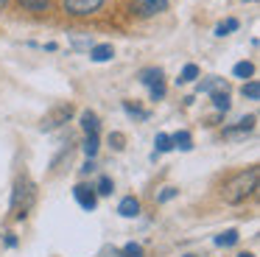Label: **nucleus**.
I'll use <instances>...</instances> for the list:
<instances>
[{
  "instance_id": "obj_1",
  "label": "nucleus",
  "mask_w": 260,
  "mask_h": 257,
  "mask_svg": "<svg viewBox=\"0 0 260 257\" xmlns=\"http://www.w3.org/2000/svg\"><path fill=\"white\" fill-rule=\"evenodd\" d=\"M257 179H260V168H246V171L235 173V176L230 179V182H224V187H221V196H224L226 204H241V201H246L249 196L257 190Z\"/></svg>"
},
{
  "instance_id": "obj_2",
  "label": "nucleus",
  "mask_w": 260,
  "mask_h": 257,
  "mask_svg": "<svg viewBox=\"0 0 260 257\" xmlns=\"http://www.w3.org/2000/svg\"><path fill=\"white\" fill-rule=\"evenodd\" d=\"M34 199H37L34 182H31L28 176L17 179V184H14V190H12V212H14V218L23 221V218L28 215V210L34 207Z\"/></svg>"
},
{
  "instance_id": "obj_3",
  "label": "nucleus",
  "mask_w": 260,
  "mask_h": 257,
  "mask_svg": "<svg viewBox=\"0 0 260 257\" xmlns=\"http://www.w3.org/2000/svg\"><path fill=\"white\" fill-rule=\"evenodd\" d=\"M70 117H73V104H62V106H56V109H51L45 117H42L40 128H42V132H53V128L64 126V123H68Z\"/></svg>"
},
{
  "instance_id": "obj_4",
  "label": "nucleus",
  "mask_w": 260,
  "mask_h": 257,
  "mask_svg": "<svg viewBox=\"0 0 260 257\" xmlns=\"http://www.w3.org/2000/svg\"><path fill=\"white\" fill-rule=\"evenodd\" d=\"M104 6V0H62V9L73 17H87L95 14L98 9Z\"/></svg>"
},
{
  "instance_id": "obj_5",
  "label": "nucleus",
  "mask_w": 260,
  "mask_h": 257,
  "mask_svg": "<svg viewBox=\"0 0 260 257\" xmlns=\"http://www.w3.org/2000/svg\"><path fill=\"white\" fill-rule=\"evenodd\" d=\"M165 9H168V0H135V3H132V11H135L137 17H154Z\"/></svg>"
},
{
  "instance_id": "obj_6",
  "label": "nucleus",
  "mask_w": 260,
  "mask_h": 257,
  "mask_svg": "<svg viewBox=\"0 0 260 257\" xmlns=\"http://www.w3.org/2000/svg\"><path fill=\"white\" fill-rule=\"evenodd\" d=\"M73 196H76V201H79V204L84 207V210H95V207H98V193H95V187H87V184H76Z\"/></svg>"
},
{
  "instance_id": "obj_7",
  "label": "nucleus",
  "mask_w": 260,
  "mask_h": 257,
  "mask_svg": "<svg viewBox=\"0 0 260 257\" xmlns=\"http://www.w3.org/2000/svg\"><path fill=\"white\" fill-rule=\"evenodd\" d=\"M118 212L123 218H137V215H140V201H137L135 196H126V199H120Z\"/></svg>"
},
{
  "instance_id": "obj_8",
  "label": "nucleus",
  "mask_w": 260,
  "mask_h": 257,
  "mask_svg": "<svg viewBox=\"0 0 260 257\" xmlns=\"http://www.w3.org/2000/svg\"><path fill=\"white\" fill-rule=\"evenodd\" d=\"M199 92H204V95H213V92H224L226 89V81L224 78H218V76H210L207 81H199Z\"/></svg>"
},
{
  "instance_id": "obj_9",
  "label": "nucleus",
  "mask_w": 260,
  "mask_h": 257,
  "mask_svg": "<svg viewBox=\"0 0 260 257\" xmlns=\"http://www.w3.org/2000/svg\"><path fill=\"white\" fill-rule=\"evenodd\" d=\"M81 128H84L87 134H98V128H101V120H98L95 112H81Z\"/></svg>"
},
{
  "instance_id": "obj_10",
  "label": "nucleus",
  "mask_w": 260,
  "mask_h": 257,
  "mask_svg": "<svg viewBox=\"0 0 260 257\" xmlns=\"http://www.w3.org/2000/svg\"><path fill=\"white\" fill-rule=\"evenodd\" d=\"M112 56H115L112 45H92V48H90V59L92 61H109Z\"/></svg>"
},
{
  "instance_id": "obj_11",
  "label": "nucleus",
  "mask_w": 260,
  "mask_h": 257,
  "mask_svg": "<svg viewBox=\"0 0 260 257\" xmlns=\"http://www.w3.org/2000/svg\"><path fill=\"white\" fill-rule=\"evenodd\" d=\"M159 81H162V70H159V67H146V70H140V84H146L148 89Z\"/></svg>"
},
{
  "instance_id": "obj_12",
  "label": "nucleus",
  "mask_w": 260,
  "mask_h": 257,
  "mask_svg": "<svg viewBox=\"0 0 260 257\" xmlns=\"http://www.w3.org/2000/svg\"><path fill=\"white\" fill-rule=\"evenodd\" d=\"M238 240H241V235H238V229H226V232L215 235V246H221V249H230V246H235Z\"/></svg>"
},
{
  "instance_id": "obj_13",
  "label": "nucleus",
  "mask_w": 260,
  "mask_h": 257,
  "mask_svg": "<svg viewBox=\"0 0 260 257\" xmlns=\"http://www.w3.org/2000/svg\"><path fill=\"white\" fill-rule=\"evenodd\" d=\"M171 140H174V148H182V151H190L193 148V137H190V132H185V128L176 132Z\"/></svg>"
},
{
  "instance_id": "obj_14",
  "label": "nucleus",
  "mask_w": 260,
  "mask_h": 257,
  "mask_svg": "<svg viewBox=\"0 0 260 257\" xmlns=\"http://www.w3.org/2000/svg\"><path fill=\"white\" fill-rule=\"evenodd\" d=\"M232 76H235V78H243V81H246V78L254 76V65H252V61H238V65L232 67Z\"/></svg>"
},
{
  "instance_id": "obj_15",
  "label": "nucleus",
  "mask_w": 260,
  "mask_h": 257,
  "mask_svg": "<svg viewBox=\"0 0 260 257\" xmlns=\"http://www.w3.org/2000/svg\"><path fill=\"white\" fill-rule=\"evenodd\" d=\"M241 95H243V98H249V101H257V98H260V84L254 81V78H249V81H243V87H241Z\"/></svg>"
},
{
  "instance_id": "obj_16",
  "label": "nucleus",
  "mask_w": 260,
  "mask_h": 257,
  "mask_svg": "<svg viewBox=\"0 0 260 257\" xmlns=\"http://www.w3.org/2000/svg\"><path fill=\"white\" fill-rule=\"evenodd\" d=\"M196 78H199V65H193V61H190V65L182 67V73H179L176 81H179V84H190V81H196Z\"/></svg>"
},
{
  "instance_id": "obj_17",
  "label": "nucleus",
  "mask_w": 260,
  "mask_h": 257,
  "mask_svg": "<svg viewBox=\"0 0 260 257\" xmlns=\"http://www.w3.org/2000/svg\"><path fill=\"white\" fill-rule=\"evenodd\" d=\"M154 145H157V154H168V151H174V140H171V134H165V132L157 134Z\"/></svg>"
},
{
  "instance_id": "obj_18",
  "label": "nucleus",
  "mask_w": 260,
  "mask_h": 257,
  "mask_svg": "<svg viewBox=\"0 0 260 257\" xmlns=\"http://www.w3.org/2000/svg\"><path fill=\"white\" fill-rule=\"evenodd\" d=\"M81 148H84L87 159H92V156L98 154V148H101V143H98V134H87V137H84V145H81Z\"/></svg>"
},
{
  "instance_id": "obj_19",
  "label": "nucleus",
  "mask_w": 260,
  "mask_h": 257,
  "mask_svg": "<svg viewBox=\"0 0 260 257\" xmlns=\"http://www.w3.org/2000/svg\"><path fill=\"white\" fill-rule=\"evenodd\" d=\"M70 45H73L76 50H90L92 45V37H87V34H73V37H70Z\"/></svg>"
},
{
  "instance_id": "obj_20",
  "label": "nucleus",
  "mask_w": 260,
  "mask_h": 257,
  "mask_svg": "<svg viewBox=\"0 0 260 257\" xmlns=\"http://www.w3.org/2000/svg\"><path fill=\"white\" fill-rule=\"evenodd\" d=\"M213 106L218 112H230V106H232V101H230V92H213Z\"/></svg>"
},
{
  "instance_id": "obj_21",
  "label": "nucleus",
  "mask_w": 260,
  "mask_h": 257,
  "mask_svg": "<svg viewBox=\"0 0 260 257\" xmlns=\"http://www.w3.org/2000/svg\"><path fill=\"white\" fill-rule=\"evenodd\" d=\"M20 6L28 11H37V14H42V11H48V6H51V0H20Z\"/></svg>"
},
{
  "instance_id": "obj_22",
  "label": "nucleus",
  "mask_w": 260,
  "mask_h": 257,
  "mask_svg": "<svg viewBox=\"0 0 260 257\" xmlns=\"http://www.w3.org/2000/svg\"><path fill=\"white\" fill-rule=\"evenodd\" d=\"M238 25H241V22H238L235 17H230V20H226V22H221V25L215 28V37H226V34H230V31H238Z\"/></svg>"
},
{
  "instance_id": "obj_23",
  "label": "nucleus",
  "mask_w": 260,
  "mask_h": 257,
  "mask_svg": "<svg viewBox=\"0 0 260 257\" xmlns=\"http://www.w3.org/2000/svg\"><path fill=\"white\" fill-rule=\"evenodd\" d=\"M123 109H126V115L137 117V120H146V117H148V112H146V109H140V106H135L132 101H123Z\"/></svg>"
},
{
  "instance_id": "obj_24",
  "label": "nucleus",
  "mask_w": 260,
  "mask_h": 257,
  "mask_svg": "<svg viewBox=\"0 0 260 257\" xmlns=\"http://www.w3.org/2000/svg\"><path fill=\"white\" fill-rule=\"evenodd\" d=\"M112 190H115V184H112V179H109V176L98 179V187H95L98 196H112Z\"/></svg>"
},
{
  "instance_id": "obj_25",
  "label": "nucleus",
  "mask_w": 260,
  "mask_h": 257,
  "mask_svg": "<svg viewBox=\"0 0 260 257\" xmlns=\"http://www.w3.org/2000/svg\"><path fill=\"white\" fill-rule=\"evenodd\" d=\"M246 134H249V132H243L241 126H230V128H224V137H226V140H243Z\"/></svg>"
},
{
  "instance_id": "obj_26",
  "label": "nucleus",
  "mask_w": 260,
  "mask_h": 257,
  "mask_svg": "<svg viewBox=\"0 0 260 257\" xmlns=\"http://www.w3.org/2000/svg\"><path fill=\"white\" fill-rule=\"evenodd\" d=\"M123 257H143V246L140 243H126L123 246Z\"/></svg>"
},
{
  "instance_id": "obj_27",
  "label": "nucleus",
  "mask_w": 260,
  "mask_h": 257,
  "mask_svg": "<svg viewBox=\"0 0 260 257\" xmlns=\"http://www.w3.org/2000/svg\"><path fill=\"white\" fill-rule=\"evenodd\" d=\"M176 193H179V190H176V187H165V190H162V193H159V196H157V201H159V204H165V201H171V199H176Z\"/></svg>"
},
{
  "instance_id": "obj_28",
  "label": "nucleus",
  "mask_w": 260,
  "mask_h": 257,
  "mask_svg": "<svg viewBox=\"0 0 260 257\" xmlns=\"http://www.w3.org/2000/svg\"><path fill=\"white\" fill-rule=\"evenodd\" d=\"M159 98H165V81H159L151 87V101H159Z\"/></svg>"
},
{
  "instance_id": "obj_29",
  "label": "nucleus",
  "mask_w": 260,
  "mask_h": 257,
  "mask_svg": "<svg viewBox=\"0 0 260 257\" xmlns=\"http://www.w3.org/2000/svg\"><path fill=\"white\" fill-rule=\"evenodd\" d=\"M92 171H95V162L87 159V162H84V168H81V173H92Z\"/></svg>"
},
{
  "instance_id": "obj_30",
  "label": "nucleus",
  "mask_w": 260,
  "mask_h": 257,
  "mask_svg": "<svg viewBox=\"0 0 260 257\" xmlns=\"http://www.w3.org/2000/svg\"><path fill=\"white\" fill-rule=\"evenodd\" d=\"M238 257H254V254H252V251H243V254H238Z\"/></svg>"
},
{
  "instance_id": "obj_31",
  "label": "nucleus",
  "mask_w": 260,
  "mask_h": 257,
  "mask_svg": "<svg viewBox=\"0 0 260 257\" xmlns=\"http://www.w3.org/2000/svg\"><path fill=\"white\" fill-rule=\"evenodd\" d=\"M9 3V0H0V9H3V6H6Z\"/></svg>"
},
{
  "instance_id": "obj_32",
  "label": "nucleus",
  "mask_w": 260,
  "mask_h": 257,
  "mask_svg": "<svg viewBox=\"0 0 260 257\" xmlns=\"http://www.w3.org/2000/svg\"><path fill=\"white\" fill-rule=\"evenodd\" d=\"M185 257H199V254H185Z\"/></svg>"
}]
</instances>
